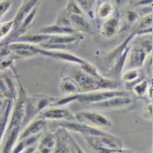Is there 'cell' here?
I'll use <instances>...</instances> for the list:
<instances>
[{"label": "cell", "mask_w": 153, "mask_h": 153, "mask_svg": "<svg viewBox=\"0 0 153 153\" xmlns=\"http://www.w3.org/2000/svg\"><path fill=\"white\" fill-rule=\"evenodd\" d=\"M68 20H70L71 28L77 33H79V34L82 33L91 34L93 33L91 22L85 17V14H68Z\"/></svg>", "instance_id": "obj_10"}, {"label": "cell", "mask_w": 153, "mask_h": 153, "mask_svg": "<svg viewBox=\"0 0 153 153\" xmlns=\"http://www.w3.org/2000/svg\"><path fill=\"white\" fill-rule=\"evenodd\" d=\"M10 7H11V2L9 0L0 1V17H2L4 13H7L8 10L10 9Z\"/></svg>", "instance_id": "obj_24"}, {"label": "cell", "mask_w": 153, "mask_h": 153, "mask_svg": "<svg viewBox=\"0 0 153 153\" xmlns=\"http://www.w3.org/2000/svg\"><path fill=\"white\" fill-rule=\"evenodd\" d=\"M150 55L151 54L146 52L142 46H140L137 42H134L130 46L128 56H127V61H126L127 70H130V68L140 70L146 62V57Z\"/></svg>", "instance_id": "obj_7"}, {"label": "cell", "mask_w": 153, "mask_h": 153, "mask_svg": "<svg viewBox=\"0 0 153 153\" xmlns=\"http://www.w3.org/2000/svg\"><path fill=\"white\" fill-rule=\"evenodd\" d=\"M0 100H4V95L0 93Z\"/></svg>", "instance_id": "obj_31"}, {"label": "cell", "mask_w": 153, "mask_h": 153, "mask_svg": "<svg viewBox=\"0 0 153 153\" xmlns=\"http://www.w3.org/2000/svg\"><path fill=\"white\" fill-rule=\"evenodd\" d=\"M139 11L144 16L151 14L152 13V4H150V6H140Z\"/></svg>", "instance_id": "obj_27"}, {"label": "cell", "mask_w": 153, "mask_h": 153, "mask_svg": "<svg viewBox=\"0 0 153 153\" xmlns=\"http://www.w3.org/2000/svg\"><path fill=\"white\" fill-rule=\"evenodd\" d=\"M55 98L49 97L45 95H36L33 97H27L25 104V115L22 119V128L29 122L36 118L43 110L51 107Z\"/></svg>", "instance_id": "obj_3"}, {"label": "cell", "mask_w": 153, "mask_h": 153, "mask_svg": "<svg viewBox=\"0 0 153 153\" xmlns=\"http://www.w3.org/2000/svg\"><path fill=\"white\" fill-rule=\"evenodd\" d=\"M38 10H39V4L36 6V7L33 8V9L31 10V12H30V13H29L25 19H23V21L21 22V25H19V28L13 32L14 34L12 35V38L18 39V38H20V36H22V35H25V33L27 32V30H28V29L30 28V25L33 23V21H34V19H35V16H36Z\"/></svg>", "instance_id": "obj_15"}, {"label": "cell", "mask_w": 153, "mask_h": 153, "mask_svg": "<svg viewBox=\"0 0 153 153\" xmlns=\"http://www.w3.org/2000/svg\"><path fill=\"white\" fill-rule=\"evenodd\" d=\"M59 91L63 94H66V96L67 95H74L79 93V89H78L76 82L70 76H65L62 78L61 83H59Z\"/></svg>", "instance_id": "obj_17"}, {"label": "cell", "mask_w": 153, "mask_h": 153, "mask_svg": "<svg viewBox=\"0 0 153 153\" xmlns=\"http://www.w3.org/2000/svg\"><path fill=\"white\" fill-rule=\"evenodd\" d=\"M12 27H13L12 21H8V22H4V23L0 25V40L4 38V36H7L12 31Z\"/></svg>", "instance_id": "obj_23"}, {"label": "cell", "mask_w": 153, "mask_h": 153, "mask_svg": "<svg viewBox=\"0 0 153 153\" xmlns=\"http://www.w3.org/2000/svg\"><path fill=\"white\" fill-rule=\"evenodd\" d=\"M133 100L128 94L127 95H119V96H114L106 99L104 101L94 104L93 106L98 109H106V110H118V109H125L128 108L132 104Z\"/></svg>", "instance_id": "obj_8"}, {"label": "cell", "mask_w": 153, "mask_h": 153, "mask_svg": "<svg viewBox=\"0 0 153 153\" xmlns=\"http://www.w3.org/2000/svg\"><path fill=\"white\" fill-rule=\"evenodd\" d=\"M141 79H143V78H142V76H141L140 70L130 68V70H126L125 72L121 74V80L128 84L129 85L128 88H130L133 84L138 83V82H140Z\"/></svg>", "instance_id": "obj_18"}, {"label": "cell", "mask_w": 153, "mask_h": 153, "mask_svg": "<svg viewBox=\"0 0 153 153\" xmlns=\"http://www.w3.org/2000/svg\"><path fill=\"white\" fill-rule=\"evenodd\" d=\"M38 33H40V34H46V35H65V34H76L77 32L74 31L73 29L61 27V25L55 23V25L43 27V28L40 29V31Z\"/></svg>", "instance_id": "obj_16"}, {"label": "cell", "mask_w": 153, "mask_h": 153, "mask_svg": "<svg viewBox=\"0 0 153 153\" xmlns=\"http://www.w3.org/2000/svg\"><path fill=\"white\" fill-rule=\"evenodd\" d=\"M84 139L97 153H117L123 148L122 140L110 133L104 137H84Z\"/></svg>", "instance_id": "obj_4"}, {"label": "cell", "mask_w": 153, "mask_h": 153, "mask_svg": "<svg viewBox=\"0 0 153 153\" xmlns=\"http://www.w3.org/2000/svg\"><path fill=\"white\" fill-rule=\"evenodd\" d=\"M74 120L78 122L88 125L91 127L101 129L104 130L106 128H110L112 126V121L107 116L101 114L97 110H82L76 114H74Z\"/></svg>", "instance_id": "obj_5"}, {"label": "cell", "mask_w": 153, "mask_h": 153, "mask_svg": "<svg viewBox=\"0 0 153 153\" xmlns=\"http://www.w3.org/2000/svg\"><path fill=\"white\" fill-rule=\"evenodd\" d=\"M78 7L82 9L83 12H87V14L91 18H94V12H93V6L91 4V2L88 0H74Z\"/></svg>", "instance_id": "obj_21"}, {"label": "cell", "mask_w": 153, "mask_h": 153, "mask_svg": "<svg viewBox=\"0 0 153 153\" xmlns=\"http://www.w3.org/2000/svg\"><path fill=\"white\" fill-rule=\"evenodd\" d=\"M46 126H48V121H46V120L40 118V117H36V118H34L32 121L29 122L25 127H23V129L20 131V134H19V138H18V139L42 134L43 131L45 130Z\"/></svg>", "instance_id": "obj_9"}, {"label": "cell", "mask_w": 153, "mask_h": 153, "mask_svg": "<svg viewBox=\"0 0 153 153\" xmlns=\"http://www.w3.org/2000/svg\"><path fill=\"white\" fill-rule=\"evenodd\" d=\"M67 76L72 77L76 82L79 93H88V91H115L119 89V83L112 78L101 75L99 77L91 76L79 67L68 66L67 67Z\"/></svg>", "instance_id": "obj_1"}, {"label": "cell", "mask_w": 153, "mask_h": 153, "mask_svg": "<svg viewBox=\"0 0 153 153\" xmlns=\"http://www.w3.org/2000/svg\"><path fill=\"white\" fill-rule=\"evenodd\" d=\"M128 91H88V93H78L74 95H67L65 97L55 98L52 106H68L71 102L78 101L80 104H97L100 101H104L106 99L114 96L119 95H127Z\"/></svg>", "instance_id": "obj_2"}, {"label": "cell", "mask_w": 153, "mask_h": 153, "mask_svg": "<svg viewBox=\"0 0 153 153\" xmlns=\"http://www.w3.org/2000/svg\"><path fill=\"white\" fill-rule=\"evenodd\" d=\"M40 2H41V0H25V1H23L22 6L19 8V10H18V12L16 13V16H14L13 20H12V23H13L12 30H13V32L19 28V25H21V22H22L23 19L31 12L32 9L34 7H36L38 4H40Z\"/></svg>", "instance_id": "obj_12"}, {"label": "cell", "mask_w": 153, "mask_h": 153, "mask_svg": "<svg viewBox=\"0 0 153 153\" xmlns=\"http://www.w3.org/2000/svg\"><path fill=\"white\" fill-rule=\"evenodd\" d=\"M119 25H120V17L118 14H111L101 25V35L104 38H111L118 32Z\"/></svg>", "instance_id": "obj_13"}, {"label": "cell", "mask_w": 153, "mask_h": 153, "mask_svg": "<svg viewBox=\"0 0 153 153\" xmlns=\"http://www.w3.org/2000/svg\"><path fill=\"white\" fill-rule=\"evenodd\" d=\"M137 19H138V13H137L136 11H127V21H128L129 23H133L134 21H137Z\"/></svg>", "instance_id": "obj_26"}, {"label": "cell", "mask_w": 153, "mask_h": 153, "mask_svg": "<svg viewBox=\"0 0 153 153\" xmlns=\"http://www.w3.org/2000/svg\"><path fill=\"white\" fill-rule=\"evenodd\" d=\"M149 85L150 83L146 79H141L138 83L133 84L129 89H131L133 91V94L138 96V97H144L146 95V91H148Z\"/></svg>", "instance_id": "obj_20"}, {"label": "cell", "mask_w": 153, "mask_h": 153, "mask_svg": "<svg viewBox=\"0 0 153 153\" xmlns=\"http://www.w3.org/2000/svg\"><path fill=\"white\" fill-rule=\"evenodd\" d=\"M46 121H68L74 120V114L67 106H51L38 116Z\"/></svg>", "instance_id": "obj_6"}, {"label": "cell", "mask_w": 153, "mask_h": 153, "mask_svg": "<svg viewBox=\"0 0 153 153\" xmlns=\"http://www.w3.org/2000/svg\"><path fill=\"white\" fill-rule=\"evenodd\" d=\"M23 1H25V0H23Z\"/></svg>", "instance_id": "obj_32"}, {"label": "cell", "mask_w": 153, "mask_h": 153, "mask_svg": "<svg viewBox=\"0 0 153 153\" xmlns=\"http://www.w3.org/2000/svg\"><path fill=\"white\" fill-rule=\"evenodd\" d=\"M13 101L14 99H4L1 110H0V151H1V142H2V138L4 134V130H6L9 116L12 110Z\"/></svg>", "instance_id": "obj_14"}, {"label": "cell", "mask_w": 153, "mask_h": 153, "mask_svg": "<svg viewBox=\"0 0 153 153\" xmlns=\"http://www.w3.org/2000/svg\"><path fill=\"white\" fill-rule=\"evenodd\" d=\"M65 12L68 14H84L78 4L74 1V0H68L66 7H65Z\"/></svg>", "instance_id": "obj_22"}, {"label": "cell", "mask_w": 153, "mask_h": 153, "mask_svg": "<svg viewBox=\"0 0 153 153\" xmlns=\"http://www.w3.org/2000/svg\"><path fill=\"white\" fill-rule=\"evenodd\" d=\"M35 146H36V144H35ZM35 146H30V148H28V149H25V151H22L21 153H33L34 152V150H35Z\"/></svg>", "instance_id": "obj_29"}, {"label": "cell", "mask_w": 153, "mask_h": 153, "mask_svg": "<svg viewBox=\"0 0 153 153\" xmlns=\"http://www.w3.org/2000/svg\"><path fill=\"white\" fill-rule=\"evenodd\" d=\"M95 1H97L98 4H100V2H104V1H109V0H95Z\"/></svg>", "instance_id": "obj_30"}, {"label": "cell", "mask_w": 153, "mask_h": 153, "mask_svg": "<svg viewBox=\"0 0 153 153\" xmlns=\"http://www.w3.org/2000/svg\"><path fill=\"white\" fill-rule=\"evenodd\" d=\"M56 144V136L54 132L43 133L38 141L33 153H53Z\"/></svg>", "instance_id": "obj_11"}, {"label": "cell", "mask_w": 153, "mask_h": 153, "mask_svg": "<svg viewBox=\"0 0 153 153\" xmlns=\"http://www.w3.org/2000/svg\"><path fill=\"white\" fill-rule=\"evenodd\" d=\"M146 96H148V97H149L150 100L152 99V85H151V84H150L149 87H148V91H146Z\"/></svg>", "instance_id": "obj_28"}, {"label": "cell", "mask_w": 153, "mask_h": 153, "mask_svg": "<svg viewBox=\"0 0 153 153\" xmlns=\"http://www.w3.org/2000/svg\"><path fill=\"white\" fill-rule=\"evenodd\" d=\"M143 117L146 119H148V120H151V119H152V102H151V101L144 107Z\"/></svg>", "instance_id": "obj_25"}, {"label": "cell", "mask_w": 153, "mask_h": 153, "mask_svg": "<svg viewBox=\"0 0 153 153\" xmlns=\"http://www.w3.org/2000/svg\"><path fill=\"white\" fill-rule=\"evenodd\" d=\"M112 11H114L112 4L109 1H104V2L98 4L97 10H96V16L99 19H107V18H109L114 13Z\"/></svg>", "instance_id": "obj_19"}]
</instances>
